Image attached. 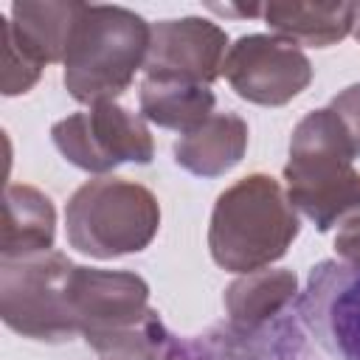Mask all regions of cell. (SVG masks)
Masks as SVG:
<instances>
[{
	"instance_id": "cell-1",
	"label": "cell",
	"mask_w": 360,
	"mask_h": 360,
	"mask_svg": "<svg viewBox=\"0 0 360 360\" xmlns=\"http://www.w3.org/2000/svg\"><path fill=\"white\" fill-rule=\"evenodd\" d=\"M354 146L332 107L307 112L290 138L284 166L287 200L318 231L360 217V172Z\"/></svg>"
},
{
	"instance_id": "cell-2",
	"label": "cell",
	"mask_w": 360,
	"mask_h": 360,
	"mask_svg": "<svg viewBox=\"0 0 360 360\" xmlns=\"http://www.w3.org/2000/svg\"><path fill=\"white\" fill-rule=\"evenodd\" d=\"M298 231V214L281 183L270 174H248L217 197L208 250L222 270L245 276L278 262Z\"/></svg>"
},
{
	"instance_id": "cell-3",
	"label": "cell",
	"mask_w": 360,
	"mask_h": 360,
	"mask_svg": "<svg viewBox=\"0 0 360 360\" xmlns=\"http://www.w3.org/2000/svg\"><path fill=\"white\" fill-rule=\"evenodd\" d=\"M152 25L124 6L82 3L65 48L62 82L82 104L118 98L146 65Z\"/></svg>"
},
{
	"instance_id": "cell-4",
	"label": "cell",
	"mask_w": 360,
	"mask_h": 360,
	"mask_svg": "<svg viewBox=\"0 0 360 360\" xmlns=\"http://www.w3.org/2000/svg\"><path fill=\"white\" fill-rule=\"evenodd\" d=\"M68 242L93 259L141 253L158 236V197L132 180L96 177L73 191L65 208Z\"/></svg>"
},
{
	"instance_id": "cell-5",
	"label": "cell",
	"mask_w": 360,
	"mask_h": 360,
	"mask_svg": "<svg viewBox=\"0 0 360 360\" xmlns=\"http://www.w3.org/2000/svg\"><path fill=\"white\" fill-rule=\"evenodd\" d=\"M73 262L48 250L20 262L0 264V315L8 329L22 338L62 343L76 338L68 309V278Z\"/></svg>"
},
{
	"instance_id": "cell-6",
	"label": "cell",
	"mask_w": 360,
	"mask_h": 360,
	"mask_svg": "<svg viewBox=\"0 0 360 360\" xmlns=\"http://www.w3.org/2000/svg\"><path fill=\"white\" fill-rule=\"evenodd\" d=\"M51 138L68 163L93 174H104L121 163H149L155 155L143 118L115 101H101L56 121Z\"/></svg>"
},
{
	"instance_id": "cell-7",
	"label": "cell",
	"mask_w": 360,
	"mask_h": 360,
	"mask_svg": "<svg viewBox=\"0 0 360 360\" xmlns=\"http://www.w3.org/2000/svg\"><path fill=\"white\" fill-rule=\"evenodd\" d=\"M295 315L332 360H360V264L318 262L295 298Z\"/></svg>"
},
{
	"instance_id": "cell-8",
	"label": "cell",
	"mask_w": 360,
	"mask_h": 360,
	"mask_svg": "<svg viewBox=\"0 0 360 360\" xmlns=\"http://www.w3.org/2000/svg\"><path fill=\"white\" fill-rule=\"evenodd\" d=\"M222 76L239 98L281 107L309 87L312 65L298 45L276 34H248L228 48Z\"/></svg>"
},
{
	"instance_id": "cell-9",
	"label": "cell",
	"mask_w": 360,
	"mask_h": 360,
	"mask_svg": "<svg viewBox=\"0 0 360 360\" xmlns=\"http://www.w3.org/2000/svg\"><path fill=\"white\" fill-rule=\"evenodd\" d=\"M68 309L87 343L141 323L149 309V284L129 270H98L73 264L68 278Z\"/></svg>"
},
{
	"instance_id": "cell-10",
	"label": "cell",
	"mask_w": 360,
	"mask_h": 360,
	"mask_svg": "<svg viewBox=\"0 0 360 360\" xmlns=\"http://www.w3.org/2000/svg\"><path fill=\"white\" fill-rule=\"evenodd\" d=\"M228 34L202 17L160 20L152 25L143 73L211 84L222 73Z\"/></svg>"
},
{
	"instance_id": "cell-11",
	"label": "cell",
	"mask_w": 360,
	"mask_h": 360,
	"mask_svg": "<svg viewBox=\"0 0 360 360\" xmlns=\"http://www.w3.org/2000/svg\"><path fill=\"white\" fill-rule=\"evenodd\" d=\"M82 3H34L22 0L11 6V14L0 20V31L37 65H51L65 59L68 37L76 22Z\"/></svg>"
},
{
	"instance_id": "cell-12",
	"label": "cell",
	"mask_w": 360,
	"mask_h": 360,
	"mask_svg": "<svg viewBox=\"0 0 360 360\" xmlns=\"http://www.w3.org/2000/svg\"><path fill=\"white\" fill-rule=\"evenodd\" d=\"M56 211L48 194L34 186H6L0 262H20L53 248Z\"/></svg>"
},
{
	"instance_id": "cell-13",
	"label": "cell",
	"mask_w": 360,
	"mask_h": 360,
	"mask_svg": "<svg viewBox=\"0 0 360 360\" xmlns=\"http://www.w3.org/2000/svg\"><path fill=\"white\" fill-rule=\"evenodd\" d=\"M248 149V124L236 112H214L197 129L174 141V163L197 177L231 172Z\"/></svg>"
},
{
	"instance_id": "cell-14",
	"label": "cell",
	"mask_w": 360,
	"mask_h": 360,
	"mask_svg": "<svg viewBox=\"0 0 360 360\" xmlns=\"http://www.w3.org/2000/svg\"><path fill=\"white\" fill-rule=\"evenodd\" d=\"M298 278L284 267H264L239 276L225 290L228 323L242 332H256L273 321L295 301Z\"/></svg>"
},
{
	"instance_id": "cell-15",
	"label": "cell",
	"mask_w": 360,
	"mask_h": 360,
	"mask_svg": "<svg viewBox=\"0 0 360 360\" xmlns=\"http://www.w3.org/2000/svg\"><path fill=\"white\" fill-rule=\"evenodd\" d=\"M262 17L270 31L292 45L326 48L352 34L354 3H264Z\"/></svg>"
},
{
	"instance_id": "cell-16",
	"label": "cell",
	"mask_w": 360,
	"mask_h": 360,
	"mask_svg": "<svg viewBox=\"0 0 360 360\" xmlns=\"http://www.w3.org/2000/svg\"><path fill=\"white\" fill-rule=\"evenodd\" d=\"M214 101L217 98L208 84L166 76H146L138 93L141 118L163 129H177L180 135L205 124L214 115Z\"/></svg>"
},
{
	"instance_id": "cell-17",
	"label": "cell",
	"mask_w": 360,
	"mask_h": 360,
	"mask_svg": "<svg viewBox=\"0 0 360 360\" xmlns=\"http://www.w3.org/2000/svg\"><path fill=\"white\" fill-rule=\"evenodd\" d=\"M0 39H3V62H0V90H3V96L28 93L39 82L42 65H37L28 53H22L3 31H0Z\"/></svg>"
},
{
	"instance_id": "cell-18",
	"label": "cell",
	"mask_w": 360,
	"mask_h": 360,
	"mask_svg": "<svg viewBox=\"0 0 360 360\" xmlns=\"http://www.w3.org/2000/svg\"><path fill=\"white\" fill-rule=\"evenodd\" d=\"M332 112L340 118V124L346 127L349 138H352V146H354V155L360 158V82L340 90L335 98H332Z\"/></svg>"
},
{
	"instance_id": "cell-19",
	"label": "cell",
	"mask_w": 360,
	"mask_h": 360,
	"mask_svg": "<svg viewBox=\"0 0 360 360\" xmlns=\"http://www.w3.org/2000/svg\"><path fill=\"white\" fill-rule=\"evenodd\" d=\"M335 250L343 262L349 264H360V217L343 222V228L335 236Z\"/></svg>"
},
{
	"instance_id": "cell-20",
	"label": "cell",
	"mask_w": 360,
	"mask_h": 360,
	"mask_svg": "<svg viewBox=\"0 0 360 360\" xmlns=\"http://www.w3.org/2000/svg\"><path fill=\"white\" fill-rule=\"evenodd\" d=\"M211 11L225 17H262V6H211Z\"/></svg>"
},
{
	"instance_id": "cell-21",
	"label": "cell",
	"mask_w": 360,
	"mask_h": 360,
	"mask_svg": "<svg viewBox=\"0 0 360 360\" xmlns=\"http://www.w3.org/2000/svg\"><path fill=\"white\" fill-rule=\"evenodd\" d=\"M155 360H188V357H186V346H183V340H174V338H172V343H169Z\"/></svg>"
},
{
	"instance_id": "cell-22",
	"label": "cell",
	"mask_w": 360,
	"mask_h": 360,
	"mask_svg": "<svg viewBox=\"0 0 360 360\" xmlns=\"http://www.w3.org/2000/svg\"><path fill=\"white\" fill-rule=\"evenodd\" d=\"M352 34L360 39V3H354V22H352Z\"/></svg>"
}]
</instances>
